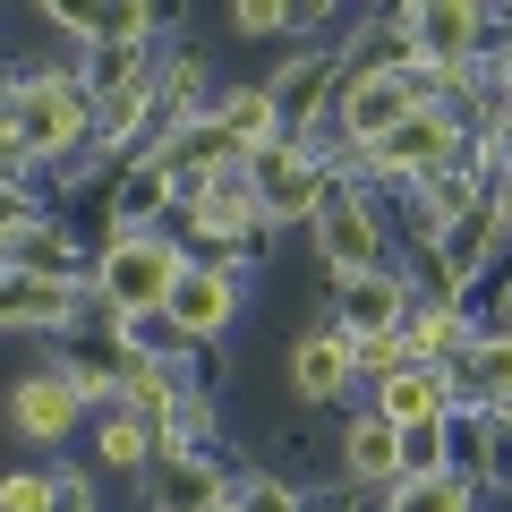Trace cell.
Instances as JSON below:
<instances>
[{
    "label": "cell",
    "instance_id": "obj_1",
    "mask_svg": "<svg viewBox=\"0 0 512 512\" xmlns=\"http://www.w3.org/2000/svg\"><path fill=\"white\" fill-rule=\"evenodd\" d=\"M171 282H180V248L120 231V248H111V265H103V291H111V308H120V316H154V308L171 299Z\"/></svg>",
    "mask_w": 512,
    "mask_h": 512
},
{
    "label": "cell",
    "instance_id": "obj_2",
    "mask_svg": "<svg viewBox=\"0 0 512 512\" xmlns=\"http://www.w3.org/2000/svg\"><path fill=\"white\" fill-rule=\"evenodd\" d=\"M0 128H9V137H18V146H69L77 128H86V94L69 86V77H35V86L26 94H9V103H0Z\"/></svg>",
    "mask_w": 512,
    "mask_h": 512
},
{
    "label": "cell",
    "instance_id": "obj_3",
    "mask_svg": "<svg viewBox=\"0 0 512 512\" xmlns=\"http://www.w3.org/2000/svg\"><path fill=\"white\" fill-rule=\"evenodd\" d=\"M410 111H419V77H410V69H359V77L342 86V128L359 137V146L393 137Z\"/></svg>",
    "mask_w": 512,
    "mask_h": 512
},
{
    "label": "cell",
    "instance_id": "obj_4",
    "mask_svg": "<svg viewBox=\"0 0 512 512\" xmlns=\"http://www.w3.org/2000/svg\"><path fill=\"white\" fill-rule=\"evenodd\" d=\"M231 308H239V282L222 274V265H180V282H171V299H163V316L180 325V342H214V333L231 325Z\"/></svg>",
    "mask_w": 512,
    "mask_h": 512
},
{
    "label": "cell",
    "instance_id": "obj_5",
    "mask_svg": "<svg viewBox=\"0 0 512 512\" xmlns=\"http://www.w3.org/2000/svg\"><path fill=\"white\" fill-rule=\"evenodd\" d=\"M77 402H86V393H77L69 367H43V376H26L18 393H9V427H18L26 444H60L77 427Z\"/></svg>",
    "mask_w": 512,
    "mask_h": 512
},
{
    "label": "cell",
    "instance_id": "obj_6",
    "mask_svg": "<svg viewBox=\"0 0 512 512\" xmlns=\"http://www.w3.org/2000/svg\"><path fill=\"white\" fill-rule=\"evenodd\" d=\"M444 402H453V384H444L436 367H402V376H384L376 419L402 427V436H419V427H444Z\"/></svg>",
    "mask_w": 512,
    "mask_h": 512
},
{
    "label": "cell",
    "instance_id": "obj_7",
    "mask_svg": "<svg viewBox=\"0 0 512 512\" xmlns=\"http://www.w3.org/2000/svg\"><path fill=\"white\" fill-rule=\"evenodd\" d=\"M453 146H461V137H453V120L419 103V111H410L402 128H393V137H376L367 154H376L384 171H436V163H453Z\"/></svg>",
    "mask_w": 512,
    "mask_h": 512
},
{
    "label": "cell",
    "instance_id": "obj_8",
    "mask_svg": "<svg viewBox=\"0 0 512 512\" xmlns=\"http://www.w3.org/2000/svg\"><path fill=\"white\" fill-rule=\"evenodd\" d=\"M316 239H325V256L342 265V282L376 265V222H367L359 197H333V188H325V205H316Z\"/></svg>",
    "mask_w": 512,
    "mask_h": 512
},
{
    "label": "cell",
    "instance_id": "obj_9",
    "mask_svg": "<svg viewBox=\"0 0 512 512\" xmlns=\"http://www.w3.org/2000/svg\"><path fill=\"white\" fill-rule=\"evenodd\" d=\"M342 384H350V333L316 325L308 342L291 350V393L299 402H342Z\"/></svg>",
    "mask_w": 512,
    "mask_h": 512
},
{
    "label": "cell",
    "instance_id": "obj_10",
    "mask_svg": "<svg viewBox=\"0 0 512 512\" xmlns=\"http://www.w3.org/2000/svg\"><path fill=\"white\" fill-rule=\"evenodd\" d=\"M393 316H402V282H384V274H350L342 282V333L350 342L393 333Z\"/></svg>",
    "mask_w": 512,
    "mask_h": 512
},
{
    "label": "cell",
    "instance_id": "obj_11",
    "mask_svg": "<svg viewBox=\"0 0 512 512\" xmlns=\"http://www.w3.org/2000/svg\"><path fill=\"white\" fill-rule=\"evenodd\" d=\"M342 461H350V478H402V427H384L376 410H367V419H350Z\"/></svg>",
    "mask_w": 512,
    "mask_h": 512
},
{
    "label": "cell",
    "instance_id": "obj_12",
    "mask_svg": "<svg viewBox=\"0 0 512 512\" xmlns=\"http://www.w3.org/2000/svg\"><path fill=\"white\" fill-rule=\"evenodd\" d=\"M470 384H478V402H512V333L470 350Z\"/></svg>",
    "mask_w": 512,
    "mask_h": 512
},
{
    "label": "cell",
    "instance_id": "obj_13",
    "mask_svg": "<svg viewBox=\"0 0 512 512\" xmlns=\"http://www.w3.org/2000/svg\"><path fill=\"white\" fill-rule=\"evenodd\" d=\"M393 512H470V495H461V478L427 470V478H410V487L393 495Z\"/></svg>",
    "mask_w": 512,
    "mask_h": 512
},
{
    "label": "cell",
    "instance_id": "obj_14",
    "mask_svg": "<svg viewBox=\"0 0 512 512\" xmlns=\"http://www.w3.org/2000/svg\"><path fill=\"white\" fill-rule=\"evenodd\" d=\"M146 453H154V427L146 419H111L103 427V461H111V470H137Z\"/></svg>",
    "mask_w": 512,
    "mask_h": 512
},
{
    "label": "cell",
    "instance_id": "obj_15",
    "mask_svg": "<svg viewBox=\"0 0 512 512\" xmlns=\"http://www.w3.org/2000/svg\"><path fill=\"white\" fill-rule=\"evenodd\" d=\"M52 495H60V478H43V470H9L0 478V512H52Z\"/></svg>",
    "mask_w": 512,
    "mask_h": 512
},
{
    "label": "cell",
    "instance_id": "obj_16",
    "mask_svg": "<svg viewBox=\"0 0 512 512\" xmlns=\"http://www.w3.org/2000/svg\"><path fill=\"white\" fill-rule=\"evenodd\" d=\"M282 18H291V9H282V0H248V9H239V35H274Z\"/></svg>",
    "mask_w": 512,
    "mask_h": 512
},
{
    "label": "cell",
    "instance_id": "obj_17",
    "mask_svg": "<svg viewBox=\"0 0 512 512\" xmlns=\"http://www.w3.org/2000/svg\"><path fill=\"white\" fill-rule=\"evenodd\" d=\"M52 512H94V495H86V478H69V487L52 495Z\"/></svg>",
    "mask_w": 512,
    "mask_h": 512
}]
</instances>
